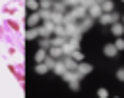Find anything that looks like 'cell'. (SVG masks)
<instances>
[{"mask_svg": "<svg viewBox=\"0 0 124 98\" xmlns=\"http://www.w3.org/2000/svg\"><path fill=\"white\" fill-rule=\"evenodd\" d=\"M39 21H41V15H39V13H31V15L27 17V25H29V27H37Z\"/></svg>", "mask_w": 124, "mask_h": 98, "instance_id": "1", "label": "cell"}, {"mask_svg": "<svg viewBox=\"0 0 124 98\" xmlns=\"http://www.w3.org/2000/svg\"><path fill=\"white\" fill-rule=\"evenodd\" d=\"M45 58H46V52H45V50H39V52L35 54V60H37V63L45 61Z\"/></svg>", "mask_w": 124, "mask_h": 98, "instance_id": "2", "label": "cell"}, {"mask_svg": "<svg viewBox=\"0 0 124 98\" xmlns=\"http://www.w3.org/2000/svg\"><path fill=\"white\" fill-rule=\"evenodd\" d=\"M27 8L33 10V12H37V10H39V4H37L35 0H27Z\"/></svg>", "mask_w": 124, "mask_h": 98, "instance_id": "3", "label": "cell"}, {"mask_svg": "<svg viewBox=\"0 0 124 98\" xmlns=\"http://www.w3.org/2000/svg\"><path fill=\"white\" fill-rule=\"evenodd\" d=\"M60 54H62V50L56 46V48H50V56L52 58H60Z\"/></svg>", "mask_w": 124, "mask_h": 98, "instance_id": "4", "label": "cell"}, {"mask_svg": "<svg viewBox=\"0 0 124 98\" xmlns=\"http://www.w3.org/2000/svg\"><path fill=\"white\" fill-rule=\"evenodd\" d=\"M46 71H48V67H46V65H43V63H39V65H37V73H46Z\"/></svg>", "mask_w": 124, "mask_h": 98, "instance_id": "5", "label": "cell"}, {"mask_svg": "<svg viewBox=\"0 0 124 98\" xmlns=\"http://www.w3.org/2000/svg\"><path fill=\"white\" fill-rule=\"evenodd\" d=\"M112 33H114V35H120V33H122V27H120V25H114V27H112Z\"/></svg>", "mask_w": 124, "mask_h": 98, "instance_id": "6", "label": "cell"}, {"mask_svg": "<svg viewBox=\"0 0 124 98\" xmlns=\"http://www.w3.org/2000/svg\"><path fill=\"white\" fill-rule=\"evenodd\" d=\"M33 37H37V31L35 29H29L27 31V38H33Z\"/></svg>", "mask_w": 124, "mask_h": 98, "instance_id": "7", "label": "cell"}, {"mask_svg": "<svg viewBox=\"0 0 124 98\" xmlns=\"http://www.w3.org/2000/svg\"><path fill=\"white\" fill-rule=\"evenodd\" d=\"M89 69H91L89 65H81V67H79V71H81V73H89Z\"/></svg>", "mask_w": 124, "mask_h": 98, "instance_id": "8", "label": "cell"}, {"mask_svg": "<svg viewBox=\"0 0 124 98\" xmlns=\"http://www.w3.org/2000/svg\"><path fill=\"white\" fill-rule=\"evenodd\" d=\"M114 46H118V48H124V42H122V40H116V42H114Z\"/></svg>", "mask_w": 124, "mask_h": 98, "instance_id": "9", "label": "cell"}, {"mask_svg": "<svg viewBox=\"0 0 124 98\" xmlns=\"http://www.w3.org/2000/svg\"><path fill=\"white\" fill-rule=\"evenodd\" d=\"M74 58H76V60L79 61V60H81V54H79V52H74Z\"/></svg>", "mask_w": 124, "mask_h": 98, "instance_id": "10", "label": "cell"}, {"mask_svg": "<svg viewBox=\"0 0 124 98\" xmlns=\"http://www.w3.org/2000/svg\"><path fill=\"white\" fill-rule=\"evenodd\" d=\"M118 77H120V79H124V69H120V73H118Z\"/></svg>", "mask_w": 124, "mask_h": 98, "instance_id": "11", "label": "cell"}]
</instances>
